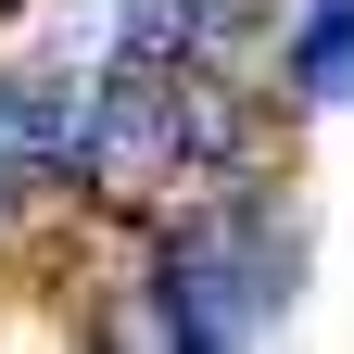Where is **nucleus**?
Masks as SVG:
<instances>
[{
    "label": "nucleus",
    "mask_w": 354,
    "mask_h": 354,
    "mask_svg": "<svg viewBox=\"0 0 354 354\" xmlns=\"http://www.w3.org/2000/svg\"><path fill=\"white\" fill-rule=\"evenodd\" d=\"M76 177L127 215L165 203V177H190V152H177V114H165V76H102V102H88V140H76Z\"/></svg>",
    "instance_id": "1"
},
{
    "label": "nucleus",
    "mask_w": 354,
    "mask_h": 354,
    "mask_svg": "<svg viewBox=\"0 0 354 354\" xmlns=\"http://www.w3.org/2000/svg\"><path fill=\"white\" fill-rule=\"evenodd\" d=\"M291 88H304V102H342V88H354V0H329V13L291 38Z\"/></svg>",
    "instance_id": "2"
},
{
    "label": "nucleus",
    "mask_w": 354,
    "mask_h": 354,
    "mask_svg": "<svg viewBox=\"0 0 354 354\" xmlns=\"http://www.w3.org/2000/svg\"><path fill=\"white\" fill-rule=\"evenodd\" d=\"M102 342H190V317H177V291H165V279H127V291H114V317H102Z\"/></svg>",
    "instance_id": "3"
},
{
    "label": "nucleus",
    "mask_w": 354,
    "mask_h": 354,
    "mask_svg": "<svg viewBox=\"0 0 354 354\" xmlns=\"http://www.w3.org/2000/svg\"><path fill=\"white\" fill-rule=\"evenodd\" d=\"M0 13H13V0H0Z\"/></svg>",
    "instance_id": "4"
}]
</instances>
